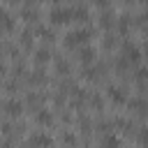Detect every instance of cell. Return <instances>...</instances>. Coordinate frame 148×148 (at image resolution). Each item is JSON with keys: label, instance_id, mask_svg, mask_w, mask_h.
<instances>
[{"label": "cell", "instance_id": "5bb4252c", "mask_svg": "<svg viewBox=\"0 0 148 148\" xmlns=\"http://www.w3.org/2000/svg\"><path fill=\"white\" fill-rule=\"evenodd\" d=\"M35 35H37L39 39H44V42H53V39H56V32H53V28H46V25H37Z\"/></svg>", "mask_w": 148, "mask_h": 148}, {"label": "cell", "instance_id": "ac0fdd59", "mask_svg": "<svg viewBox=\"0 0 148 148\" xmlns=\"http://www.w3.org/2000/svg\"><path fill=\"white\" fill-rule=\"evenodd\" d=\"M42 102H44V95H35V92H30V95L25 97V104H28V106H32L35 111H37V109H42Z\"/></svg>", "mask_w": 148, "mask_h": 148}, {"label": "cell", "instance_id": "7c38bea8", "mask_svg": "<svg viewBox=\"0 0 148 148\" xmlns=\"http://www.w3.org/2000/svg\"><path fill=\"white\" fill-rule=\"evenodd\" d=\"M72 14H74V21H79V23H86V21L90 18V12H88V7H83V5H76V7H72Z\"/></svg>", "mask_w": 148, "mask_h": 148}, {"label": "cell", "instance_id": "5b68a950", "mask_svg": "<svg viewBox=\"0 0 148 148\" xmlns=\"http://www.w3.org/2000/svg\"><path fill=\"white\" fill-rule=\"evenodd\" d=\"M127 109L134 111L139 118H148V102H146L143 97H132V99L127 102Z\"/></svg>", "mask_w": 148, "mask_h": 148}, {"label": "cell", "instance_id": "ffe728a7", "mask_svg": "<svg viewBox=\"0 0 148 148\" xmlns=\"http://www.w3.org/2000/svg\"><path fill=\"white\" fill-rule=\"evenodd\" d=\"M88 104H90L95 111H102V109H104V99H102V95H99V92H92V95L88 97Z\"/></svg>", "mask_w": 148, "mask_h": 148}, {"label": "cell", "instance_id": "f1b7e54d", "mask_svg": "<svg viewBox=\"0 0 148 148\" xmlns=\"http://www.w3.org/2000/svg\"><path fill=\"white\" fill-rule=\"evenodd\" d=\"M53 104H56V106H62V104H65V97H62V95H56V97H53Z\"/></svg>", "mask_w": 148, "mask_h": 148}, {"label": "cell", "instance_id": "836d02e7", "mask_svg": "<svg viewBox=\"0 0 148 148\" xmlns=\"http://www.w3.org/2000/svg\"><path fill=\"white\" fill-rule=\"evenodd\" d=\"M141 2H143V5H148V0H141Z\"/></svg>", "mask_w": 148, "mask_h": 148}, {"label": "cell", "instance_id": "cb8c5ba5", "mask_svg": "<svg viewBox=\"0 0 148 148\" xmlns=\"http://www.w3.org/2000/svg\"><path fill=\"white\" fill-rule=\"evenodd\" d=\"M60 141H62L65 146H69V148L76 146V136H74L72 132H62V134H60Z\"/></svg>", "mask_w": 148, "mask_h": 148}, {"label": "cell", "instance_id": "603a6c76", "mask_svg": "<svg viewBox=\"0 0 148 148\" xmlns=\"http://www.w3.org/2000/svg\"><path fill=\"white\" fill-rule=\"evenodd\" d=\"M79 127H81V130H83V132H86V134H88V132H90V130H92V123H90V118H88V116H83V113H81V116H79Z\"/></svg>", "mask_w": 148, "mask_h": 148}, {"label": "cell", "instance_id": "7402d4cb", "mask_svg": "<svg viewBox=\"0 0 148 148\" xmlns=\"http://www.w3.org/2000/svg\"><path fill=\"white\" fill-rule=\"evenodd\" d=\"M18 42H21V46L30 49V46H32V32H30V30H23L21 37H18Z\"/></svg>", "mask_w": 148, "mask_h": 148}, {"label": "cell", "instance_id": "8992f818", "mask_svg": "<svg viewBox=\"0 0 148 148\" xmlns=\"http://www.w3.org/2000/svg\"><path fill=\"white\" fill-rule=\"evenodd\" d=\"M141 56H143V53H141L134 44H130V42H125V44H123V58H125L130 65H136V62L141 60Z\"/></svg>", "mask_w": 148, "mask_h": 148}, {"label": "cell", "instance_id": "e0dca14e", "mask_svg": "<svg viewBox=\"0 0 148 148\" xmlns=\"http://www.w3.org/2000/svg\"><path fill=\"white\" fill-rule=\"evenodd\" d=\"M14 25H16V21H14V16H12V14H9L7 9H5V12H2V30H5L7 35H9V32L14 30Z\"/></svg>", "mask_w": 148, "mask_h": 148}, {"label": "cell", "instance_id": "44dd1931", "mask_svg": "<svg viewBox=\"0 0 148 148\" xmlns=\"http://www.w3.org/2000/svg\"><path fill=\"white\" fill-rule=\"evenodd\" d=\"M56 74H69V62L65 58H56Z\"/></svg>", "mask_w": 148, "mask_h": 148}, {"label": "cell", "instance_id": "4fadbf2b", "mask_svg": "<svg viewBox=\"0 0 148 148\" xmlns=\"http://www.w3.org/2000/svg\"><path fill=\"white\" fill-rule=\"evenodd\" d=\"M21 18H23V21H28V23H35V21L39 18L37 7H30V5H28V7H23V9H21Z\"/></svg>", "mask_w": 148, "mask_h": 148}, {"label": "cell", "instance_id": "7a4b0ae2", "mask_svg": "<svg viewBox=\"0 0 148 148\" xmlns=\"http://www.w3.org/2000/svg\"><path fill=\"white\" fill-rule=\"evenodd\" d=\"M74 21V14H72V7H53L49 12V23L51 25H65Z\"/></svg>", "mask_w": 148, "mask_h": 148}, {"label": "cell", "instance_id": "6da1fadb", "mask_svg": "<svg viewBox=\"0 0 148 148\" xmlns=\"http://www.w3.org/2000/svg\"><path fill=\"white\" fill-rule=\"evenodd\" d=\"M90 39H92V30H90V28H76V30L67 32L62 42H65L67 49H76V46H81V44H88Z\"/></svg>", "mask_w": 148, "mask_h": 148}, {"label": "cell", "instance_id": "d6986e66", "mask_svg": "<svg viewBox=\"0 0 148 148\" xmlns=\"http://www.w3.org/2000/svg\"><path fill=\"white\" fill-rule=\"evenodd\" d=\"M116 25H118V30L125 35V32L132 28V16H130V14H123V16L118 18V23H116Z\"/></svg>", "mask_w": 148, "mask_h": 148}, {"label": "cell", "instance_id": "9a60e30c", "mask_svg": "<svg viewBox=\"0 0 148 148\" xmlns=\"http://www.w3.org/2000/svg\"><path fill=\"white\" fill-rule=\"evenodd\" d=\"M28 83H30V86H44V83H46V74H44L42 69H35V72L28 74Z\"/></svg>", "mask_w": 148, "mask_h": 148}, {"label": "cell", "instance_id": "52a82bcc", "mask_svg": "<svg viewBox=\"0 0 148 148\" xmlns=\"http://www.w3.org/2000/svg\"><path fill=\"white\" fill-rule=\"evenodd\" d=\"M35 123H37L39 127H51V125L56 123V118H53V113H51L49 109H37V111H35Z\"/></svg>", "mask_w": 148, "mask_h": 148}, {"label": "cell", "instance_id": "484cf974", "mask_svg": "<svg viewBox=\"0 0 148 148\" xmlns=\"http://www.w3.org/2000/svg\"><path fill=\"white\" fill-rule=\"evenodd\" d=\"M102 44H104V49H113V46H116V37H113V35H106Z\"/></svg>", "mask_w": 148, "mask_h": 148}, {"label": "cell", "instance_id": "d6a6232c", "mask_svg": "<svg viewBox=\"0 0 148 148\" xmlns=\"http://www.w3.org/2000/svg\"><path fill=\"white\" fill-rule=\"evenodd\" d=\"M23 148H37V146H32V143H30V141H28V143H25V146H23Z\"/></svg>", "mask_w": 148, "mask_h": 148}, {"label": "cell", "instance_id": "30bf717a", "mask_svg": "<svg viewBox=\"0 0 148 148\" xmlns=\"http://www.w3.org/2000/svg\"><path fill=\"white\" fill-rule=\"evenodd\" d=\"M99 148H120V139H118L116 134L106 132V134H102V139H99Z\"/></svg>", "mask_w": 148, "mask_h": 148}, {"label": "cell", "instance_id": "277c9868", "mask_svg": "<svg viewBox=\"0 0 148 148\" xmlns=\"http://www.w3.org/2000/svg\"><path fill=\"white\" fill-rule=\"evenodd\" d=\"M2 109H5V116L7 118H18L23 113V102H18L16 97H7L2 102Z\"/></svg>", "mask_w": 148, "mask_h": 148}, {"label": "cell", "instance_id": "f546056e", "mask_svg": "<svg viewBox=\"0 0 148 148\" xmlns=\"http://www.w3.org/2000/svg\"><path fill=\"white\" fill-rule=\"evenodd\" d=\"M139 18H141V21H139V23H141V25H143V23H148V9H146V12H143V14H141V16H139Z\"/></svg>", "mask_w": 148, "mask_h": 148}, {"label": "cell", "instance_id": "83f0119b", "mask_svg": "<svg viewBox=\"0 0 148 148\" xmlns=\"http://www.w3.org/2000/svg\"><path fill=\"white\" fill-rule=\"evenodd\" d=\"M92 2H95L97 7H102V9H106V7L111 5V0H92Z\"/></svg>", "mask_w": 148, "mask_h": 148}, {"label": "cell", "instance_id": "2e32d148", "mask_svg": "<svg viewBox=\"0 0 148 148\" xmlns=\"http://www.w3.org/2000/svg\"><path fill=\"white\" fill-rule=\"evenodd\" d=\"M32 60H35V65H46V62L51 60L49 49H37V51L32 53Z\"/></svg>", "mask_w": 148, "mask_h": 148}, {"label": "cell", "instance_id": "3957f363", "mask_svg": "<svg viewBox=\"0 0 148 148\" xmlns=\"http://www.w3.org/2000/svg\"><path fill=\"white\" fill-rule=\"evenodd\" d=\"M106 97H109V102L111 104H116V106H127V95H125V90L120 88V86H109L106 88Z\"/></svg>", "mask_w": 148, "mask_h": 148}, {"label": "cell", "instance_id": "4dcf8cb0", "mask_svg": "<svg viewBox=\"0 0 148 148\" xmlns=\"http://www.w3.org/2000/svg\"><path fill=\"white\" fill-rule=\"evenodd\" d=\"M141 53H143V58H148V44L143 46V51H141Z\"/></svg>", "mask_w": 148, "mask_h": 148}, {"label": "cell", "instance_id": "1f68e13d", "mask_svg": "<svg viewBox=\"0 0 148 148\" xmlns=\"http://www.w3.org/2000/svg\"><path fill=\"white\" fill-rule=\"evenodd\" d=\"M5 2H7V5H18L21 0H5Z\"/></svg>", "mask_w": 148, "mask_h": 148}, {"label": "cell", "instance_id": "9c48e42d", "mask_svg": "<svg viewBox=\"0 0 148 148\" xmlns=\"http://www.w3.org/2000/svg\"><path fill=\"white\" fill-rule=\"evenodd\" d=\"M79 62L81 65H92L95 62V49L92 46H83V49H79Z\"/></svg>", "mask_w": 148, "mask_h": 148}, {"label": "cell", "instance_id": "ba28073f", "mask_svg": "<svg viewBox=\"0 0 148 148\" xmlns=\"http://www.w3.org/2000/svg\"><path fill=\"white\" fill-rule=\"evenodd\" d=\"M30 143L37 146V148H51L53 146V139L46 132H35V134H30Z\"/></svg>", "mask_w": 148, "mask_h": 148}, {"label": "cell", "instance_id": "4316f807", "mask_svg": "<svg viewBox=\"0 0 148 148\" xmlns=\"http://www.w3.org/2000/svg\"><path fill=\"white\" fill-rule=\"evenodd\" d=\"M16 88H18L16 81H5V90H7V92H12V90H16Z\"/></svg>", "mask_w": 148, "mask_h": 148}, {"label": "cell", "instance_id": "8fae6325", "mask_svg": "<svg viewBox=\"0 0 148 148\" xmlns=\"http://www.w3.org/2000/svg\"><path fill=\"white\" fill-rule=\"evenodd\" d=\"M113 23H118V18H116V14L111 12V9H104L102 12V16H99V28H104V30H109Z\"/></svg>", "mask_w": 148, "mask_h": 148}, {"label": "cell", "instance_id": "d4e9b609", "mask_svg": "<svg viewBox=\"0 0 148 148\" xmlns=\"http://www.w3.org/2000/svg\"><path fill=\"white\" fill-rule=\"evenodd\" d=\"M136 139H139V143H141L143 148H148V127H141V130L136 132Z\"/></svg>", "mask_w": 148, "mask_h": 148}]
</instances>
